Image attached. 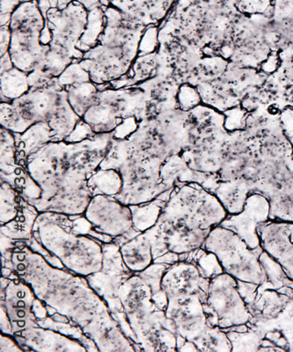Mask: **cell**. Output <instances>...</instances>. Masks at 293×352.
I'll list each match as a JSON object with an SVG mask.
<instances>
[{"instance_id":"obj_1","label":"cell","mask_w":293,"mask_h":352,"mask_svg":"<svg viewBox=\"0 0 293 352\" xmlns=\"http://www.w3.org/2000/svg\"><path fill=\"white\" fill-rule=\"evenodd\" d=\"M12 262L15 273L30 285L36 297L80 326L100 351H135L85 276L56 268L22 241H17Z\"/></svg>"},{"instance_id":"obj_2","label":"cell","mask_w":293,"mask_h":352,"mask_svg":"<svg viewBox=\"0 0 293 352\" xmlns=\"http://www.w3.org/2000/svg\"><path fill=\"white\" fill-rule=\"evenodd\" d=\"M112 136L103 134L80 143L50 142L31 154L25 168L42 193L30 204L40 213L83 215L94 197L88 181L105 158Z\"/></svg>"},{"instance_id":"obj_3","label":"cell","mask_w":293,"mask_h":352,"mask_svg":"<svg viewBox=\"0 0 293 352\" xmlns=\"http://www.w3.org/2000/svg\"><path fill=\"white\" fill-rule=\"evenodd\" d=\"M171 264L153 263L134 273L120 288L126 318L142 351H177L174 320L166 316L164 273Z\"/></svg>"},{"instance_id":"obj_4","label":"cell","mask_w":293,"mask_h":352,"mask_svg":"<svg viewBox=\"0 0 293 352\" xmlns=\"http://www.w3.org/2000/svg\"><path fill=\"white\" fill-rule=\"evenodd\" d=\"M228 216L217 197L195 182L177 184L156 225L169 252L199 250L214 228Z\"/></svg>"},{"instance_id":"obj_5","label":"cell","mask_w":293,"mask_h":352,"mask_svg":"<svg viewBox=\"0 0 293 352\" xmlns=\"http://www.w3.org/2000/svg\"><path fill=\"white\" fill-rule=\"evenodd\" d=\"M72 217L41 212L34 223V237L60 260L66 270L82 276L102 267L103 242L72 229Z\"/></svg>"},{"instance_id":"obj_6","label":"cell","mask_w":293,"mask_h":352,"mask_svg":"<svg viewBox=\"0 0 293 352\" xmlns=\"http://www.w3.org/2000/svg\"><path fill=\"white\" fill-rule=\"evenodd\" d=\"M248 326L260 336L263 351H293V294L268 292Z\"/></svg>"},{"instance_id":"obj_7","label":"cell","mask_w":293,"mask_h":352,"mask_svg":"<svg viewBox=\"0 0 293 352\" xmlns=\"http://www.w3.org/2000/svg\"><path fill=\"white\" fill-rule=\"evenodd\" d=\"M204 250L217 257L225 272L237 280L261 285L267 281V276L260 262L263 248L251 250L235 232L217 226L204 241Z\"/></svg>"},{"instance_id":"obj_8","label":"cell","mask_w":293,"mask_h":352,"mask_svg":"<svg viewBox=\"0 0 293 352\" xmlns=\"http://www.w3.org/2000/svg\"><path fill=\"white\" fill-rule=\"evenodd\" d=\"M102 250V269L85 278L94 291L108 306L113 318L118 323L122 332L133 345L135 351H142L137 344L136 336L132 332L126 318L124 308L120 298V288L134 273L125 265L118 243L114 241L103 243Z\"/></svg>"},{"instance_id":"obj_9","label":"cell","mask_w":293,"mask_h":352,"mask_svg":"<svg viewBox=\"0 0 293 352\" xmlns=\"http://www.w3.org/2000/svg\"><path fill=\"white\" fill-rule=\"evenodd\" d=\"M204 308L212 328L228 330L247 325L251 319L250 309L239 292L237 279L226 272L210 279Z\"/></svg>"},{"instance_id":"obj_10","label":"cell","mask_w":293,"mask_h":352,"mask_svg":"<svg viewBox=\"0 0 293 352\" xmlns=\"http://www.w3.org/2000/svg\"><path fill=\"white\" fill-rule=\"evenodd\" d=\"M83 215L94 231L111 238L118 245L140 234L133 228L130 206L120 202L114 196L96 195Z\"/></svg>"},{"instance_id":"obj_11","label":"cell","mask_w":293,"mask_h":352,"mask_svg":"<svg viewBox=\"0 0 293 352\" xmlns=\"http://www.w3.org/2000/svg\"><path fill=\"white\" fill-rule=\"evenodd\" d=\"M42 300L36 297L30 284L21 278L11 279L1 287V306L5 307L11 320L12 335L39 326L36 310Z\"/></svg>"},{"instance_id":"obj_12","label":"cell","mask_w":293,"mask_h":352,"mask_svg":"<svg viewBox=\"0 0 293 352\" xmlns=\"http://www.w3.org/2000/svg\"><path fill=\"white\" fill-rule=\"evenodd\" d=\"M206 300V295L195 294L184 300L168 302L166 316L174 320L176 335L195 344L200 341L210 328L204 308Z\"/></svg>"},{"instance_id":"obj_13","label":"cell","mask_w":293,"mask_h":352,"mask_svg":"<svg viewBox=\"0 0 293 352\" xmlns=\"http://www.w3.org/2000/svg\"><path fill=\"white\" fill-rule=\"evenodd\" d=\"M270 204L267 197L258 193L248 196L244 209L238 214L230 215L219 226L235 232L251 250L261 247L258 228L269 221Z\"/></svg>"},{"instance_id":"obj_14","label":"cell","mask_w":293,"mask_h":352,"mask_svg":"<svg viewBox=\"0 0 293 352\" xmlns=\"http://www.w3.org/2000/svg\"><path fill=\"white\" fill-rule=\"evenodd\" d=\"M119 246L125 265L133 273L144 272L169 252L157 225Z\"/></svg>"},{"instance_id":"obj_15","label":"cell","mask_w":293,"mask_h":352,"mask_svg":"<svg viewBox=\"0 0 293 352\" xmlns=\"http://www.w3.org/2000/svg\"><path fill=\"white\" fill-rule=\"evenodd\" d=\"M261 246L293 281V222L270 220L257 229Z\"/></svg>"},{"instance_id":"obj_16","label":"cell","mask_w":293,"mask_h":352,"mask_svg":"<svg viewBox=\"0 0 293 352\" xmlns=\"http://www.w3.org/2000/svg\"><path fill=\"white\" fill-rule=\"evenodd\" d=\"M24 351L86 352L81 342L55 330L37 326L12 336Z\"/></svg>"},{"instance_id":"obj_17","label":"cell","mask_w":293,"mask_h":352,"mask_svg":"<svg viewBox=\"0 0 293 352\" xmlns=\"http://www.w3.org/2000/svg\"><path fill=\"white\" fill-rule=\"evenodd\" d=\"M176 1L178 0H109V4L147 27L163 20Z\"/></svg>"},{"instance_id":"obj_18","label":"cell","mask_w":293,"mask_h":352,"mask_svg":"<svg viewBox=\"0 0 293 352\" xmlns=\"http://www.w3.org/2000/svg\"><path fill=\"white\" fill-rule=\"evenodd\" d=\"M253 193L250 182L245 179L220 182L214 195L230 215L238 214L244 209L248 196Z\"/></svg>"},{"instance_id":"obj_19","label":"cell","mask_w":293,"mask_h":352,"mask_svg":"<svg viewBox=\"0 0 293 352\" xmlns=\"http://www.w3.org/2000/svg\"><path fill=\"white\" fill-rule=\"evenodd\" d=\"M40 212L32 204L21 197V208L18 214L10 222L1 225V234L14 241L26 242L34 237V223Z\"/></svg>"},{"instance_id":"obj_20","label":"cell","mask_w":293,"mask_h":352,"mask_svg":"<svg viewBox=\"0 0 293 352\" xmlns=\"http://www.w3.org/2000/svg\"><path fill=\"white\" fill-rule=\"evenodd\" d=\"M166 203V200L158 197L150 202L130 206L135 230L142 232L155 226Z\"/></svg>"},{"instance_id":"obj_21","label":"cell","mask_w":293,"mask_h":352,"mask_svg":"<svg viewBox=\"0 0 293 352\" xmlns=\"http://www.w3.org/2000/svg\"><path fill=\"white\" fill-rule=\"evenodd\" d=\"M105 22V14H104L102 6H98L93 10L88 11L86 30L78 40L76 48L84 53L89 52L94 47H96L100 34L103 33L104 28H105L104 26Z\"/></svg>"},{"instance_id":"obj_22","label":"cell","mask_w":293,"mask_h":352,"mask_svg":"<svg viewBox=\"0 0 293 352\" xmlns=\"http://www.w3.org/2000/svg\"><path fill=\"white\" fill-rule=\"evenodd\" d=\"M68 102L74 112L82 118L87 110L96 102L97 87L89 82L78 83L68 87Z\"/></svg>"},{"instance_id":"obj_23","label":"cell","mask_w":293,"mask_h":352,"mask_svg":"<svg viewBox=\"0 0 293 352\" xmlns=\"http://www.w3.org/2000/svg\"><path fill=\"white\" fill-rule=\"evenodd\" d=\"M88 184L93 196L100 194L116 196L121 191L122 186L121 176L114 169L98 168L91 176Z\"/></svg>"},{"instance_id":"obj_24","label":"cell","mask_w":293,"mask_h":352,"mask_svg":"<svg viewBox=\"0 0 293 352\" xmlns=\"http://www.w3.org/2000/svg\"><path fill=\"white\" fill-rule=\"evenodd\" d=\"M27 72L14 67L1 74V96L14 102L30 91Z\"/></svg>"},{"instance_id":"obj_25","label":"cell","mask_w":293,"mask_h":352,"mask_svg":"<svg viewBox=\"0 0 293 352\" xmlns=\"http://www.w3.org/2000/svg\"><path fill=\"white\" fill-rule=\"evenodd\" d=\"M21 195L6 182H1V213L0 223L5 225L17 216L21 208Z\"/></svg>"},{"instance_id":"obj_26","label":"cell","mask_w":293,"mask_h":352,"mask_svg":"<svg viewBox=\"0 0 293 352\" xmlns=\"http://www.w3.org/2000/svg\"><path fill=\"white\" fill-rule=\"evenodd\" d=\"M259 259L265 272L267 282H269L273 288L281 289L286 286L293 288V281L273 257L263 250Z\"/></svg>"},{"instance_id":"obj_27","label":"cell","mask_w":293,"mask_h":352,"mask_svg":"<svg viewBox=\"0 0 293 352\" xmlns=\"http://www.w3.org/2000/svg\"><path fill=\"white\" fill-rule=\"evenodd\" d=\"M232 344V351H260L261 338L254 330L248 328L247 331L235 329L225 330Z\"/></svg>"},{"instance_id":"obj_28","label":"cell","mask_w":293,"mask_h":352,"mask_svg":"<svg viewBox=\"0 0 293 352\" xmlns=\"http://www.w3.org/2000/svg\"><path fill=\"white\" fill-rule=\"evenodd\" d=\"M195 345L199 351H232V344L225 330L212 327Z\"/></svg>"},{"instance_id":"obj_29","label":"cell","mask_w":293,"mask_h":352,"mask_svg":"<svg viewBox=\"0 0 293 352\" xmlns=\"http://www.w3.org/2000/svg\"><path fill=\"white\" fill-rule=\"evenodd\" d=\"M90 74L85 70L80 61L72 62L58 78L59 86L62 88L72 86V85L89 82Z\"/></svg>"},{"instance_id":"obj_30","label":"cell","mask_w":293,"mask_h":352,"mask_svg":"<svg viewBox=\"0 0 293 352\" xmlns=\"http://www.w3.org/2000/svg\"><path fill=\"white\" fill-rule=\"evenodd\" d=\"M275 0H239L237 9L244 14H273Z\"/></svg>"},{"instance_id":"obj_31","label":"cell","mask_w":293,"mask_h":352,"mask_svg":"<svg viewBox=\"0 0 293 352\" xmlns=\"http://www.w3.org/2000/svg\"><path fill=\"white\" fill-rule=\"evenodd\" d=\"M160 46L159 30L155 25H151L144 31L138 46V55L152 54Z\"/></svg>"},{"instance_id":"obj_32","label":"cell","mask_w":293,"mask_h":352,"mask_svg":"<svg viewBox=\"0 0 293 352\" xmlns=\"http://www.w3.org/2000/svg\"><path fill=\"white\" fill-rule=\"evenodd\" d=\"M177 100L180 109L188 110L194 108L200 102L199 94L190 85H184L179 88Z\"/></svg>"},{"instance_id":"obj_33","label":"cell","mask_w":293,"mask_h":352,"mask_svg":"<svg viewBox=\"0 0 293 352\" xmlns=\"http://www.w3.org/2000/svg\"><path fill=\"white\" fill-rule=\"evenodd\" d=\"M138 129V120L135 116H128L115 129L113 137L116 140H124L130 138Z\"/></svg>"},{"instance_id":"obj_34","label":"cell","mask_w":293,"mask_h":352,"mask_svg":"<svg viewBox=\"0 0 293 352\" xmlns=\"http://www.w3.org/2000/svg\"><path fill=\"white\" fill-rule=\"evenodd\" d=\"M94 133L92 127L85 122L83 119H80L75 125L74 130L71 132L70 135L65 138V142L66 143H80L82 141L87 140L91 138Z\"/></svg>"},{"instance_id":"obj_35","label":"cell","mask_w":293,"mask_h":352,"mask_svg":"<svg viewBox=\"0 0 293 352\" xmlns=\"http://www.w3.org/2000/svg\"><path fill=\"white\" fill-rule=\"evenodd\" d=\"M0 351L1 352H23L24 350L19 344L17 339L10 335L1 333L0 336Z\"/></svg>"},{"instance_id":"obj_36","label":"cell","mask_w":293,"mask_h":352,"mask_svg":"<svg viewBox=\"0 0 293 352\" xmlns=\"http://www.w3.org/2000/svg\"><path fill=\"white\" fill-rule=\"evenodd\" d=\"M12 39V31L9 25L1 26V56L9 52Z\"/></svg>"},{"instance_id":"obj_37","label":"cell","mask_w":293,"mask_h":352,"mask_svg":"<svg viewBox=\"0 0 293 352\" xmlns=\"http://www.w3.org/2000/svg\"><path fill=\"white\" fill-rule=\"evenodd\" d=\"M0 314H1V318H0V323H1V332L6 335H12V328L11 324V320L9 319L8 313L5 309L4 307L1 306V310H0Z\"/></svg>"},{"instance_id":"obj_38","label":"cell","mask_w":293,"mask_h":352,"mask_svg":"<svg viewBox=\"0 0 293 352\" xmlns=\"http://www.w3.org/2000/svg\"><path fill=\"white\" fill-rule=\"evenodd\" d=\"M14 67V63H12L10 53L6 52L4 55L1 56V74L4 72L12 70Z\"/></svg>"},{"instance_id":"obj_39","label":"cell","mask_w":293,"mask_h":352,"mask_svg":"<svg viewBox=\"0 0 293 352\" xmlns=\"http://www.w3.org/2000/svg\"><path fill=\"white\" fill-rule=\"evenodd\" d=\"M179 351H199L197 347V345L193 342L186 341L185 344L182 345V347L180 349Z\"/></svg>"}]
</instances>
